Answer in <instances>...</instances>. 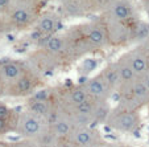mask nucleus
Returning a JSON list of instances; mask_svg holds the SVG:
<instances>
[{
  "label": "nucleus",
  "mask_w": 149,
  "mask_h": 147,
  "mask_svg": "<svg viewBox=\"0 0 149 147\" xmlns=\"http://www.w3.org/2000/svg\"><path fill=\"white\" fill-rule=\"evenodd\" d=\"M107 147H133L131 144H125V143H108Z\"/></svg>",
  "instance_id": "31"
},
{
  "label": "nucleus",
  "mask_w": 149,
  "mask_h": 147,
  "mask_svg": "<svg viewBox=\"0 0 149 147\" xmlns=\"http://www.w3.org/2000/svg\"><path fill=\"white\" fill-rule=\"evenodd\" d=\"M25 109L42 117V118H45L48 122L59 111V106L56 96L50 99H34L29 97L25 101Z\"/></svg>",
  "instance_id": "14"
},
{
  "label": "nucleus",
  "mask_w": 149,
  "mask_h": 147,
  "mask_svg": "<svg viewBox=\"0 0 149 147\" xmlns=\"http://www.w3.org/2000/svg\"><path fill=\"white\" fill-rule=\"evenodd\" d=\"M0 147H9V144H3V143H0Z\"/></svg>",
  "instance_id": "34"
},
{
  "label": "nucleus",
  "mask_w": 149,
  "mask_h": 147,
  "mask_svg": "<svg viewBox=\"0 0 149 147\" xmlns=\"http://www.w3.org/2000/svg\"><path fill=\"white\" fill-rule=\"evenodd\" d=\"M98 16L102 20L119 23H133L139 19L136 7L131 0H116Z\"/></svg>",
  "instance_id": "9"
},
{
  "label": "nucleus",
  "mask_w": 149,
  "mask_h": 147,
  "mask_svg": "<svg viewBox=\"0 0 149 147\" xmlns=\"http://www.w3.org/2000/svg\"><path fill=\"white\" fill-rule=\"evenodd\" d=\"M146 110H148V114H149V102H148V105H146Z\"/></svg>",
  "instance_id": "35"
},
{
  "label": "nucleus",
  "mask_w": 149,
  "mask_h": 147,
  "mask_svg": "<svg viewBox=\"0 0 149 147\" xmlns=\"http://www.w3.org/2000/svg\"><path fill=\"white\" fill-rule=\"evenodd\" d=\"M82 85L84 86L90 98L96 99V101H108L113 96V91L108 88V85L104 82L99 73L90 78H86Z\"/></svg>",
  "instance_id": "17"
},
{
  "label": "nucleus",
  "mask_w": 149,
  "mask_h": 147,
  "mask_svg": "<svg viewBox=\"0 0 149 147\" xmlns=\"http://www.w3.org/2000/svg\"><path fill=\"white\" fill-rule=\"evenodd\" d=\"M49 123V130L53 134L54 136L58 139H65V138H70L71 133H73L74 124L71 123V121L68 118L66 114H63L61 110L48 122Z\"/></svg>",
  "instance_id": "19"
},
{
  "label": "nucleus",
  "mask_w": 149,
  "mask_h": 147,
  "mask_svg": "<svg viewBox=\"0 0 149 147\" xmlns=\"http://www.w3.org/2000/svg\"><path fill=\"white\" fill-rule=\"evenodd\" d=\"M123 56L125 57V60L139 78L143 77L146 72H149V60L143 45H135L132 49L123 53Z\"/></svg>",
  "instance_id": "18"
},
{
  "label": "nucleus",
  "mask_w": 149,
  "mask_h": 147,
  "mask_svg": "<svg viewBox=\"0 0 149 147\" xmlns=\"http://www.w3.org/2000/svg\"><path fill=\"white\" fill-rule=\"evenodd\" d=\"M9 147H41L36 141L32 139H21V141H13L9 143Z\"/></svg>",
  "instance_id": "27"
},
{
  "label": "nucleus",
  "mask_w": 149,
  "mask_h": 147,
  "mask_svg": "<svg viewBox=\"0 0 149 147\" xmlns=\"http://www.w3.org/2000/svg\"><path fill=\"white\" fill-rule=\"evenodd\" d=\"M17 122H19V115L12 118H0V135L16 131Z\"/></svg>",
  "instance_id": "24"
},
{
  "label": "nucleus",
  "mask_w": 149,
  "mask_h": 147,
  "mask_svg": "<svg viewBox=\"0 0 149 147\" xmlns=\"http://www.w3.org/2000/svg\"><path fill=\"white\" fill-rule=\"evenodd\" d=\"M140 79L144 82V84H145V86H146V88L149 89V72H146V73L144 74L143 77H140Z\"/></svg>",
  "instance_id": "30"
},
{
  "label": "nucleus",
  "mask_w": 149,
  "mask_h": 147,
  "mask_svg": "<svg viewBox=\"0 0 149 147\" xmlns=\"http://www.w3.org/2000/svg\"><path fill=\"white\" fill-rule=\"evenodd\" d=\"M102 23L104 24V28L107 32L110 46L131 45V31L133 23H119V21H107V20H102Z\"/></svg>",
  "instance_id": "10"
},
{
  "label": "nucleus",
  "mask_w": 149,
  "mask_h": 147,
  "mask_svg": "<svg viewBox=\"0 0 149 147\" xmlns=\"http://www.w3.org/2000/svg\"><path fill=\"white\" fill-rule=\"evenodd\" d=\"M100 77L104 79V82L108 85V88L113 91V94L119 90V88L121 86V79H120V74H119L118 66L116 62H108L107 65L104 66L100 72H99Z\"/></svg>",
  "instance_id": "20"
},
{
  "label": "nucleus",
  "mask_w": 149,
  "mask_h": 147,
  "mask_svg": "<svg viewBox=\"0 0 149 147\" xmlns=\"http://www.w3.org/2000/svg\"><path fill=\"white\" fill-rule=\"evenodd\" d=\"M31 68L26 60H9L4 58L0 61V78L4 85H8L20 76H23L28 69Z\"/></svg>",
  "instance_id": "13"
},
{
  "label": "nucleus",
  "mask_w": 149,
  "mask_h": 147,
  "mask_svg": "<svg viewBox=\"0 0 149 147\" xmlns=\"http://www.w3.org/2000/svg\"><path fill=\"white\" fill-rule=\"evenodd\" d=\"M148 41H149V40H148Z\"/></svg>",
  "instance_id": "37"
},
{
  "label": "nucleus",
  "mask_w": 149,
  "mask_h": 147,
  "mask_svg": "<svg viewBox=\"0 0 149 147\" xmlns=\"http://www.w3.org/2000/svg\"><path fill=\"white\" fill-rule=\"evenodd\" d=\"M91 1H93L94 15L98 16V15H100L107 7H110L113 1H116V0H91Z\"/></svg>",
  "instance_id": "26"
},
{
  "label": "nucleus",
  "mask_w": 149,
  "mask_h": 147,
  "mask_svg": "<svg viewBox=\"0 0 149 147\" xmlns=\"http://www.w3.org/2000/svg\"><path fill=\"white\" fill-rule=\"evenodd\" d=\"M62 16L73 19V17H86L94 15L93 1L91 0H63L59 3Z\"/></svg>",
  "instance_id": "16"
},
{
  "label": "nucleus",
  "mask_w": 149,
  "mask_h": 147,
  "mask_svg": "<svg viewBox=\"0 0 149 147\" xmlns=\"http://www.w3.org/2000/svg\"><path fill=\"white\" fill-rule=\"evenodd\" d=\"M70 141L77 147H90L93 144L104 142L106 139L102 136L100 131L94 126H81V127L73 129Z\"/></svg>",
  "instance_id": "15"
},
{
  "label": "nucleus",
  "mask_w": 149,
  "mask_h": 147,
  "mask_svg": "<svg viewBox=\"0 0 149 147\" xmlns=\"http://www.w3.org/2000/svg\"><path fill=\"white\" fill-rule=\"evenodd\" d=\"M115 94L118 97V106L130 110L140 111L143 108H146L149 102V89L140 78L120 86Z\"/></svg>",
  "instance_id": "2"
},
{
  "label": "nucleus",
  "mask_w": 149,
  "mask_h": 147,
  "mask_svg": "<svg viewBox=\"0 0 149 147\" xmlns=\"http://www.w3.org/2000/svg\"><path fill=\"white\" fill-rule=\"evenodd\" d=\"M3 33H6V31H4V27H3V21H1V16H0V36Z\"/></svg>",
  "instance_id": "33"
},
{
  "label": "nucleus",
  "mask_w": 149,
  "mask_h": 147,
  "mask_svg": "<svg viewBox=\"0 0 149 147\" xmlns=\"http://www.w3.org/2000/svg\"><path fill=\"white\" fill-rule=\"evenodd\" d=\"M107 142L104 141V142H100V143H96V144H93V146H90V147H107Z\"/></svg>",
  "instance_id": "32"
},
{
  "label": "nucleus",
  "mask_w": 149,
  "mask_h": 147,
  "mask_svg": "<svg viewBox=\"0 0 149 147\" xmlns=\"http://www.w3.org/2000/svg\"><path fill=\"white\" fill-rule=\"evenodd\" d=\"M54 91H56V98L59 109L63 111L69 110L74 106H78V105L86 102L87 99H90V96L87 94V91L82 84L59 85L54 88Z\"/></svg>",
  "instance_id": "8"
},
{
  "label": "nucleus",
  "mask_w": 149,
  "mask_h": 147,
  "mask_svg": "<svg viewBox=\"0 0 149 147\" xmlns=\"http://www.w3.org/2000/svg\"><path fill=\"white\" fill-rule=\"evenodd\" d=\"M41 12L42 7L33 0H13L11 7L0 15L4 31L7 33L33 29Z\"/></svg>",
  "instance_id": "1"
},
{
  "label": "nucleus",
  "mask_w": 149,
  "mask_h": 147,
  "mask_svg": "<svg viewBox=\"0 0 149 147\" xmlns=\"http://www.w3.org/2000/svg\"><path fill=\"white\" fill-rule=\"evenodd\" d=\"M115 62H116V66H118L119 74H120L121 86H123V85H127V84H131V82L136 81V79L139 78L123 54H121V56L119 57L118 60H115ZM119 89H120V88H119Z\"/></svg>",
  "instance_id": "22"
},
{
  "label": "nucleus",
  "mask_w": 149,
  "mask_h": 147,
  "mask_svg": "<svg viewBox=\"0 0 149 147\" xmlns=\"http://www.w3.org/2000/svg\"><path fill=\"white\" fill-rule=\"evenodd\" d=\"M96 99H87L86 102L74 106V108L69 109V110H59L63 114L68 115V118L74 124V127H81V126H93L94 121V109H95Z\"/></svg>",
  "instance_id": "11"
},
{
  "label": "nucleus",
  "mask_w": 149,
  "mask_h": 147,
  "mask_svg": "<svg viewBox=\"0 0 149 147\" xmlns=\"http://www.w3.org/2000/svg\"><path fill=\"white\" fill-rule=\"evenodd\" d=\"M48 121L29 110H24L19 114L16 133L21 139L36 141L45 130H48Z\"/></svg>",
  "instance_id": "7"
},
{
  "label": "nucleus",
  "mask_w": 149,
  "mask_h": 147,
  "mask_svg": "<svg viewBox=\"0 0 149 147\" xmlns=\"http://www.w3.org/2000/svg\"><path fill=\"white\" fill-rule=\"evenodd\" d=\"M61 19H62L61 15L54 11H42L40 17L37 19L36 25L33 28V32L37 36V41L41 37H46V36L59 33Z\"/></svg>",
  "instance_id": "12"
},
{
  "label": "nucleus",
  "mask_w": 149,
  "mask_h": 147,
  "mask_svg": "<svg viewBox=\"0 0 149 147\" xmlns=\"http://www.w3.org/2000/svg\"><path fill=\"white\" fill-rule=\"evenodd\" d=\"M78 28L81 31V33L83 34L84 40L90 45V48L93 49L94 53L100 52L106 48H110L107 32H106V28H104V24L102 23V20L98 16L94 17V19L87 20V21L79 23Z\"/></svg>",
  "instance_id": "4"
},
{
  "label": "nucleus",
  "mask_w": 149,
  "mask_h": 147,
  "mask_svg": "<svg viewBox=\"0 0 149 147\" xmlns=\"http://www.w3.org/2000/svg\"><path fill=\"white\" fill-rule=\"evenodd\" d=\"M12 1H13V0H0V15L4 13V12L11 7Z\"/></svg>",
  "instance_id": "28"
},
{
  "label": "nucleus",
  "mask_w": 149,
  "mask_h": 147,
  "mask_svg": "<svg viewBox=\"0 0 149 147\" xmlns=\"http://www.w3.org/2000/svg\"><path fill=\"white\" fill-rule=\"evenodd\" d=\"M41 88H44V74L31 66L23 76L6 86L4 94L13 98H29Z\"/></svg>",
  "instance_id": "3"
},
{
  "label": "nucleus",
  "mask_w": 149,
  "mask_h": 147,
  "mask_svg": "<svg viewBox=\"0 0 149 147\" xmlns=\"http://www.w3.org/2000/svg\"><path fill=\"white\" fill-rule=\"evenodd\" d=\"M140 4L143 7V9L145 11V13L148 15L149 17V0H140Z\"/></svg>",
  "instance_id": "29"
},
{
  "label": "nucleus",
  "mask_w": 149,
  "mask_h": 147,
  "mask_svg": "<svg viewBox=\"0 0 149 147\" xmlns=\"http://www.w3.org/2000/svg\"><path fill=\"white\" fill-rule=\"evenodd\" d=\"M111 110H112V108H111L108 101H96L95 109H94V127H98L99 124H106Z\"/></svg>",
  "instance_id": "23"
},
{
  "label": "nucleus",
  "mask_w": 149,
  "mask_h": 147,
  "mask_svg": "<svg viewBox=\"0 0 149 147\" xmlns=\"http://www.w3.org/2000/svg\"><path fill=\"white\" fill-rule=\"evenodd\" d=\"M149 40V21L136 19L132 24L131 31V45H140Z\"/></svg>",
  "instance_id": "21"
},
{
  "label": "nucleus",
  "mask_w": 149,
  "mask_h": 147,
  "mask_svg": "<svg viewBox=\"0 0 149 147\" xmlns=\"http://www.w3.org/2000/svg\"><path fill=\"white\" fill-rule=\"evenodd\" d=\"M106 124L119 133H133L141 124L140 111L130 110L116 105L111 110Z\"/></svg>",
  "instance_id": "5"
},
{
  "label": "nucleus",
  "mask_w": 149,
  "mask_h": 147,
  "mask_svg": "<svg viewBox=\"0 0 149 147\" xmlns=\"http://www.w3.org/2000/svg\"><path fill=\"white\" fill-rule=\"evenodd\" d=\"M96 68H98V60L87 57V58H84L83 61H82L81 66H79V74L87 77L88 74L93 73Z\"/></svg>",
  "instance_id": "25"
},
{
  "label": "nucleus",
  "mask_w": 149,
  "mask_h": 147,
  "mask_svg": "<svg viewBox=\"0 0 149 147\" xmlns=\"http://www.w3.org/2000/svg\"><path fill=\"white\" fill-rule=\"evenodd\" d=\"M148 144H149V135H148Z\"/></svg>",
  "instance_id": "36"
},
{
  "label": "nucleus",
  "mask_w": 149,
  "mask_h": 147,
  "mask_svg": "<svg viewBox=\"0 0 149 147\" xmlns=\"http://www.w3.org/2000/svg\"><path fill=\"white\" fill-rule=\"evenodd\" d=\"M26 61L29 62V65L32 68L36 69L41 74L54 72L57 69H62L70 65L68 60H65L63 57L57 56V54L52 53L44 48H38V46H36V49L29 53Z\"/></svg>",
  "instance_id": "6"
}]
</instances>
